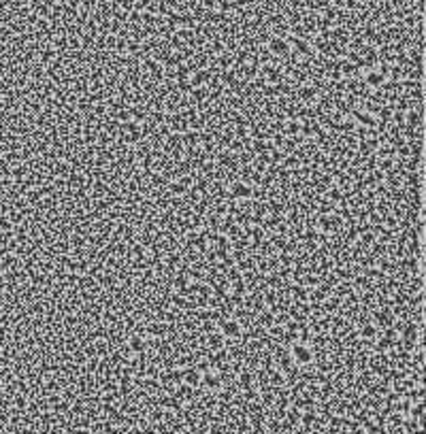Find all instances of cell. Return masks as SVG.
<instances>
[{
  "mask_svg": "<svg viewBox=\"0 0 426 434\" xmlns=\"http://www.w3.org/2000/svg\"><path fill=\"white\" fill-rule=\"evenodd\" d=\"M118 141L124 143V145H130V147H134V145L145 141V132H143V128H141V124L126 122V124H120L118 126Z\"/></svg>",
  "mask_w": 426,
  "mask_h": 434,
  "instance_id": "cell-1",
  "label": "cell"
},
{
  "mask_svg": "<svg viewBox=\"0 0 426 434\" xmlns=\"http://www.w3.org/2000/svg\"><path fill=\"white\" fill-rule=\"evenodd\" d=\"M218 330L226 341H233V339H239L241 334H243V324H241L237 317H220Z\"/></svg>",
  "mask_w": 426,
  "mask_h": 434,
  "instance_id": "cell-2",
  "label": "cell"
},
{
  "mask_svg": "<svg viewBox=\"0 0 426 434\" xmlns=\"http://www.w3.org/2000/svg\"><path fill=\"white\" fill-rule=\"evenodd\" d=\"M194 187V179H192V175H177V179H173L168 185H166V192L173 196V198H177V196H188L190 194V190Z\"/></svg>",
  "mask_w": 426,
  "mask_h": 434,
  "instance_id": "cell-3",
  "label": "cell"
},
{
  "mask_svg": "<svg viewBox=\"0 0 426 434\" xmlns=\"http://www.w3.org/2000/svg\"><path fill=\"white\" fill-rule=\"evenodd\" d=\"M290 358H292L294 364L307 366V364H311V362L316 360V353H314V349H311L307 343H294L292 349H290Z\"/></svg>",
  "mask_w": 426,
  "mask_h": 434,
  "instance_id": "cell-4",
  "label": "cell"
},
{
  "mask_svg": "<svg viewBox=\"0 0 426 434\" xmlns=\"http://www.w3.org/2000/svg\"><path fill=\"white\" fill-rule=\"evenodd\" d=\"M266 49H268V53H271V55L279 57V60H281V57H288L292 53L288 36H271V38H268V43H266Z\"/></svg>",
  "mask_w": 426,
  "mask_h": 434,
  "instance_id": "cell-5",
  "label": "cell"
},
{
  "mask_svg": "<svg viewBox=\"0 0 426 434\" xmlns=\"http://www.w3.org/2000/svg\"><path fill=\"white\" fill-rule=\"evenodd\" d=\"M226 196H228L230 200H235V202H239V200H251L254 190H251V185L245 183V181H233L228 187H226Z\"/></svg>",
  "mask_w": 426,
  "mask_h": 434,
  "instance_id": "cell-6",
  "label": "cell"
},
{
  "mask_svg": "<svg viewBox=\"0 0 426 434\" xmlns=\"http://www.w3.org/2000/svg\"><path fill=\"white\" fill-rule=\"evenodd\" d=\"M181 383H186L190 387H201L203 385V372L198 370L196 366H186V368H181Z\"/></svg>",
  "mask_w": 426,
  "mask_h": 434,
  "instance_id": "cell-7",
  "label": "cell"
},
{
  "mask_svg": "<svg viewBox=\"0 0 426 434\" xmlns=\"http://www.w3.org/2000/svg\"><path fill=\"white\" fill-rule=\"evenodd\" d=\"M126 351L128 353H145L147 351V341L143 334H139V332H132V334H128L126 339Z\"/></svg>",
  "mask_w": 426,
  "mask_h": 434,
  "instance_id": "cell-8",
  "label": "cell"
},
{
  "mask_svg": "<svg viewBox=\"0 0 426 434\" xmlns=\"http://www.w3.org/2000/svg\"><path fill=\"white\" fill-rule=\"evenodd\" d=\"M203 385L207 387V389H220L222 387V372L220 370H213V368H209V370H205L203 372Z\"/></svg>",
  "mask_w": 426,
  "mask_h": 434,
  "instance_id": "cell-9",
  "label": "cell"
},
{
  "mask_svg": "<svg viewBox=\"0 0 426 434\" xmlns=\"http://www.w3.org/2000/svg\"><path fill=\"white\" fill-rule=\"evenodd\" d=\"M394 320V315H392V311L390 309H379L377 313H375V326H379V328H386V330H390V326L394 324L392 322Z\"/></svg>",
  "mask_w": 426,
  "mask_h": 434,
  "instance_id": "cell-10",
  "label": "cell"
},
{
  "mask_svg": "<svg viewBox=\"0 0 426 434\" xmlns=\"http://www.w3.org/2000/svg\"><path fill=\"white\" fill-rule=\"evenodd\" d=\"M375 332H377L375 324H369V326H364V328H362V339L373 341V339H375Z\"/></svg>",
  "mask_w": 426,
  "mask_h": 434,
  "instance_id": "cell-11",
  "label": "cell"
}]
</instances>
